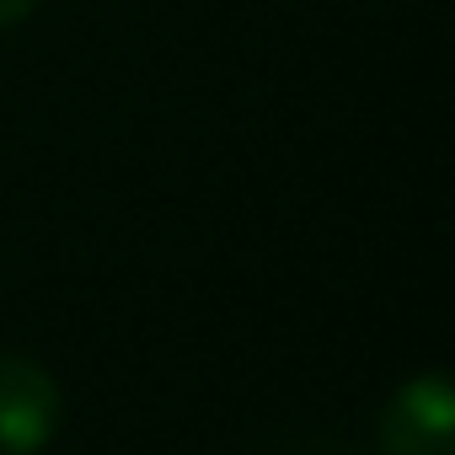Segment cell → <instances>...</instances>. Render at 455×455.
Segmentation results:
<instances>
[{
	"instance_id": "3",
	"label": "cell",
	"mask_w": 455,
	"mask_h": 455,
	"mask_svg": "<svg viewBox=\"0 0 455 455\" xmlns=\"http://www.w3.org/2000/svg\"><path fill=\"white\" fill-rule=\"evenodd\" d=\"M38 6V0H0V28H17V22H28V12Z\"/></svg>"
},
{
	"instance_id": "2",
	"label": "cell",
	"mask_w": 455,
	"mask_h": 455,
	"mask_svg": "<svg viewBox=\"0 0 455 455\" xmlns=\"http://www.w3.org/2000/svg\"><path fill=\"white\" fill-rule=\"evenodd\" d=\"M60 428V386L44 364L0 354V455H38Z\"/></svg>"
},
{
	"instance_id": "1",
	"label": "cell",
	"mask_w": 455,
	"mask_h": 455,
	"mask_svg": "<svg viewBox=\"0 0 455 455\" xmlns=\"http://www.w3.org/2000/svg\"><path fill=\"white\" fill-rule=\"evenodd\" d=\"M380 450L386 455H455V396L439 370L407 380L386 402Z\"/></svg>"
}]
</instances>
